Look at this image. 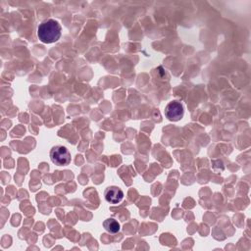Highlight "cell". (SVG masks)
<instances>
[{"label": "cell", "instance_id": "obj_1", "mask_svg": "<svg viewBox=\"0 0 251 251\" xmlns=\"http://www.w3.org/2000/svg\"><path fill=\"white\" fill-rule=\"evenodd\" d=\"M62 27L60 24L52 19L42 22L37 28V36L44 43L56 42L61 37Z\"/></svg>", "mask_w": 251, "mask_h": 251}, {"label": "cell", "instance_id": "obj_2", "mask_svg": "<svg viewBox=\"0 0 251 251\" xmlns=\"http://www.w3.org/2000/svg\"><path fill=\"white\" fill-rule=\"evenodd\" d=\"M50 159L57 166H67L71 163V154L65 146L57 145L51 149Z\"/></svg>", "mask_w": 251, "mask_h": 251}, {"label": "cell", "instance_id": "obj_3", "mask_svg": "<svg viewBox=\"0 0 251 251\" xmlns=\"http://www.w3.org/2000/svg\"><path fill=\"white\" fill-rule=\"evenodd\" d=\"M165 116L170 121H179L183 117V107L177 101L170 102L165 108Z\"/></svg>", "mask_w": 251, "mask_h": 251}, {"label": "cell", "instance_id": "obj_4", "mask_svg": "<svg viewBox=\"0 0 251 251\" xmlns=\"http://www.w3.org/2000/svg\"><path fill=\"white\" fill-rule=\"evenodd\" d=\"M123 198L124 192L118 186H110L105 190V199L111 204H118Z\"/></svg>", "mask_w": 251, "mask_h": 251}, {"label": "cell", "instance_id": "obj_5", "mask_svg": "<svg viewBox=\"0 0 251 251\" xmlns=\"http://www.w3.org/2000/svg\"><path fill=\"white\" fill-rule=\"evenodd\" d=\"M104 228L110 233H117L120 230V224L113 218H109L103 223Z\"/></svg>", "mask_w": 251, "mask_h": 251}]
</instances>
